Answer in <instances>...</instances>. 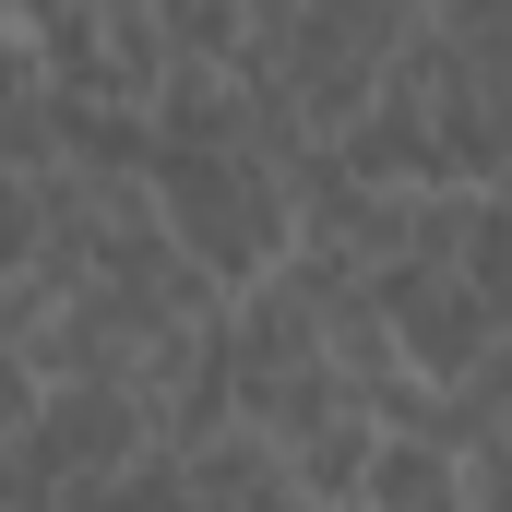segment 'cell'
<instances>
[{"instance_id": "obj_5", "label": "cell", "mask_w": 512, "mask_h": 512, "mask_svg": "<svg viewBox=\"0 0 512 512\" xmlns=\"http://www.w3.org/2000/svg\"><path fill=\"white\" fill-rule=\"evenodd\" d=\"M370 453H382V417L346 405V417L286 441V477H298V501H370Z\"/></svg>"}, {"instance_id": "obj_1", "label": "cell", "mask_w": 512, "mask_h": 512, "mask_svg": "<svg viewBox=\"0 0 512 512\" xmlns=\"http://www.w3.org/2000/svg\"><path fill=\"white\" fill-rule=\"evenodd\" d=\"M155 191H167L179 251L203 262L227 298L262 286L274 262L298 251V179L262 143H155Z\"/></svg>"}, {"instance_id": "obj_2", "label": "cell", "mask_w": 512, "mask_h": 512, "mask_svg": "<svg viewBox=\"0 0 512 512\" xmlns=\"http://www.w3.org/2000/svg\"><path fill=\"white\" fill-rule=\"evenodd\" d=\"M155 453V405L120 370L60 382L24 429H0V512H84L108 477H131Z\"/></svg>"}, {"instance_id": "obj_3", "label": "cell", "mask_w": 512, "mask_h": 512, "mask_svg": "<svg viewBox=\"0 0 512 512\" xmlns=\"http://www.w3.org/2000/svg\"><path fill=\"white\" fill-rule=\"evenodd\" d=\"M167 453H179V489H191V512L298 501V477H286V441H274L262 417H227V429H203V441H167Z\"/></svg>"}, {"instance_id": "obj_4", "label": "cell", "mask_w": 512, "mask_h": 512, "mask_svg": "<svg viewBox=\"0 0 512 512\" xmlns=\"http://www.w3.org/2000/svg\"><path fill=\"white\" fill-rule=\"evenodd\" d=\"M453 501H477V489H465V441H441V429H382L370 501L358 512H453Z\"/></svg>"}]
</instances>
